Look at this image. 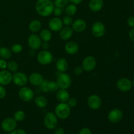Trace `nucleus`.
<instances>
[{
  "instance_id": "f257e3e1",
  "label": "nucleus",
  "mask_w": 134,
  "mask_h": 134,
  "mask_svg": "<svg viewBox=\"0 0 134 134\" xmlns=\"http://www.w3.org/2000/svg\"><path fill=\"white\" fill-rule=\"evenodd\" d=\"M54 7V3L51 0H37L35 5L37 13L43 17L51 15L53 13Z\"/></svg>"
},
{
  "instance_id": "f03ea898",
  "label": "nucleus",
  "mask_w": 134,
  "mask_h": 134,
  "mask_svg": "<svg viewBox=\"0 0 134 134\" xmlns=\"http://www.w3.org/2000/svg\"><path fill=\"white\" fill-rule=\"evenodd\" d=\"M71 109L67 103H60L55 107L54 113L58 119L65 120L70 116Z\"/></svg>"
},
{
  "instance_id": "7ed1b4c3",
  "label": "nucleus",
  "mask_w": 134,
  "mask_h": 134,
  "mask_svg": "<svg viewBox=\"0 0 134 134\" xmlns=\"http://www.w3.org/2000/svg\"><path fill=\"white\" fill-rule=\"evenodd\" d=\"M58 122V118L56 116L54 113L48 112L44 116L43 124L47 129L51 130H54L57 127Z\"/></svg>"
},
{
  "instance_id": "20e7f679",
  "label": "nucleus",
  "mask_w": 134,
  "mask_h": 134,
  "mask_svg": "<svg viewBox=\"0 0 134 134\" xmlns=\"http://www.w3.org/2000/svg\"><path fill=\"white\" fill-rule=\"evenodd\" d=\"M56 82L59 86V88L68 90L71 85V78L65 72H60L56 78Z\"/></svg>"
},
{
  "instance_id": "39448f33",
  "label": "nucleus",
  "mask_w": 134,
  "mask_h": 134,
  "mask_svg": "<svg viewBox=\"0 0 134 134\" xmlns=\"http://www.w3.org/2000/svg\"><path fill=\"white\" fill-rule=\"evenodd\" d=\"M38 62L43 65H49L53 60V55L48 50H43L39 52L37 56Z\"/></svg>"
},
{
  "instance_id": "423d86ee",
  "label": "nucleus",
  "mask_w": 134,
  "mask_h": 134,
  "mask_svg": "<svg viewBox=\"0 0 134 134\" xmlns=\"http://www.w3.org/2000/svg\"><path fill=\"white\" fill-rule=\"evenodd\" d=\"M34 91L27 86H22L18 91V97L24 102H29L34 99Z\"/></svg>"
},
{
  "instance_id": "0eeeda50",
  "label": "nucleus",
  "mask_w": 134,
  "mask_h": 134,
  "mask_svg": "<svg viewBox=\"0 0 134 134\" xmlns=\"http://www.w3.org/2000/svg\"><path fill=\"white\" fill-rule=\"evenodd\" d=\"M106 31L105 26L100 21L95 22L91 27V32L95 37L100 38L105 35Z\"/></svg>"
},
{
  "instance_id": "6e6552de",
  "label": "nucleus",
  "mask_w": 134,
  "mask_h": 134,
  "mask_svg": "<svg viewBox=\"0 0 134 134\" xmlns=\"http://www.w3.org/2000/svg\"><path fill=\"white\" fill-rule=\"evenodd\" d=\"M13 83L18 86H24L28 82V77L24 73L21 71H16L13 75Z\"/></svg>"
},
{
  "instance_id": "1a4fd4ad",
  "label": "nucleus",
  "mask_w": 134,
  "mask_h": 134,
  "mask_svg": "<svg viewBox=\"0 0 134 134\" xmlns=\"http://www.w3.org/2000/svg\"><path fill=\"white\" fill-rule=\"evenodd\" d=\"M97 65V61L93 56H88L84 58L82 62V68L84 71L90 72L94 70Z\"/></svg>"
},
{
  "instance_id": "9d476101",
  "label": "nucleus",
  "mask_w": 134,
  "mask_h": 134,
  "mask_svg": "<svg viewBox=\"0 0 134 134\" xmlns=\"http://www.w3.org/2000/svg\"><path fill=\"white\" fill-rule=\"evenodd\" d=\"M17 122L14 118L7 117L4 119L1 124V127L3 131L6 132H11L16 128Z\"/></svg>"
},
{
  "instance_id": "9b49d317",
  "label": "nucleus",
  "mask_w": 134,
  "mask_h": 134,
  "mask_svg": "<svg viewBox=\"0 0 134 134\" xmlns=\"http://www.w3.org/2000/svg\"><path fill=\"white\" fill-rule=\"evenodd\" d=\"M87 104L89 108L92 110H98L101 107L102 101L100 97L96 94H92L88 97L87 100Z\"/></svg>"
},
{
  "instance_id": "f8f14e48",
  "label": "nucleus",
  "mask_w": 134,
  "mask_h": 134,
  "mask_svg": "<svg viewBox=\"0 0 134 134\" xmlns=\"http://www.w3.org/2000/svg\"><path fill=\"white\" fill-rule=\"evenodd\" d=\"M123 112L118 108L113 109L109 112L107 115V119L111 123H119L123 118Z\"/></svg>"
},
{
  "instance_id": "ddd939ff",
  "label": "nucleus",
  "mask_w": 134,
  "mask_h": 134,
  "mask_svg": "<svg viewBox=\"0 0 134 134\" xmlns=\"http://www.w3.org/2000/svg\"><path fill=\"white\" fill-rule=\"evenodd\" d=\"M42 40L41 39L39 35L35 34H33L28 37L27 39V44L29 47L31 49L38 50L41 47Z\"/></svg>"
},
{
  "instance_id": "4468645a",
  "label": "nucleus",
  "mask_w": 134,
  "mask_h": 134,
  "mask_svg": "<svg viewBox=\"0 0 134 134\" xmlns=\"http://www.w3.org/2000/svg\"><path fill=\"white\" fill-rule=\"evenodd\" d=\"M116 88L122 92H128L132 89V82L128 78L122 77L119 79L116 84Z\"/></svg>"
},
{
  "instance_id": "2eb2a0df",
  "label": "nucleus",
  "mask_w": 134,
  "mask_h": 134,
  "mask_svg": "<svg viewBox=\"0 0 134 134\" xmlns=\"http://www.w3.org/2000/svg\"><path fill=\"white\" fill-rule=\"evenodd\" d=\"M48 27L51 31L54 32H59L64 27V24L62 19L59 17H53L48 22Z\"/></svg>"
},
{
  "instance_id": "dca6fc26",
  "label": "nucleus",
  "mask_w": 134,
  "mask_h": 134,
  "mask_svg": "<svg viewBox=\"0 0 134 134\" xmlns=\"http://www.w3.org/2000/svg\"><path fill=\"white\" fill-rule=\"evenodd\" d=\"M13 81V75L9 71L2 69L0 71V85L6 86Z\"/></svg>"
},
{
  "instance_id": "f3484780",
  "label": "nucleus",
  "mask_w": 134,
  "mask_h": 134,
  "mask_svg": "<svg viewBox=\"0 0 134 134\" xmlns=\"http://www.w3.org/2000/svg\"><path fill=\"white\" fill-rule=\"evenodd\" d=\"M71 26L73 31H75L77 33L83 32L87 27L86 21L82 18H78V19L73 21Z\"/></svg>"
},
{
  "instance_id": "a211bd4d",
  "label": "nucleus",
  "mask_w": 134,
  "mask_h": 134,
  "mask_svg": "<svg viewBox=\"0 0 134 134\" xmlns=\"http://www.w3.org/2000/svg\"><path fill=\"white\" fill-rule=\"evenodd\" d=\"M44 81V77L41 73L37 72H34L31 73L28 77V81L35 86H39Z\"/></svg>"
},
{
  "instance_id": "6ab92c4d",
  "label": "nucleus",
  "mask_w": 134,
  "mask_h": 134,
  "mask_svg": "<svg viewBox=\"0 0 134 134\" xmlns=\"http://www.w3.org/2000/svg\"><path fill=\"white\" fill-rule=\"evenodd\" d=\"M64 50H65V52L68 54H75L79 51V46L78 43H76V42L70 41H68L65 43Z\"/></svg>"
},
{
  "instance_id": "aec40b11",
  "label": "nucleus",
  "mask_w": 134,
  "mask_h": 134,
  "mask_svg": "<svg viewBox=\"0 0 134 134\" xmlns=\"http://www.w3.org/2000/svg\"><path fill=\"white\" fill-rule=\"evenodd\" d=\"M73 34V30L70 26H65L59 31V36L63 41H68L71 39Z\"/></svg>"
},
{
  "instance_id": "412c9836",
  "label": "nucleus",
  "mask_w": 134,
  "mask_h": 134,
  "mask_svg": "<svg viewBox=\"0 0 134 134\" xmlns=\"http://www.w3.org/2000/svg\"><path fill=\"white\" fill-rule=\"evenodd\" d=\"M103 5H104L103 0H90L88 7L90 10L94 13H98L103 9Z\"/></svg>"
},
{
  "instance_id": "4be33fe9",
  "label": "nucleus",
  "mask_w": 134,
  "mask_h": 134,
  "mask_svg": "<svg viewBox=\"0 0 134 134\" xmlns=\"http://www.w3.org/2000/svg\"><path fill=\"white\" fill-rule=\"evenodd\" d=\"M56 98L60 103H66L70 98V96L66 89L59 88L56 91Z\"/></svg>"
},
{
  "instance_id": "5701e85b",
  "label": "nucleus",
  "mask_w": 134,
  "mask_h": 134,
  "mask_svg": "<svg viewBox=\"0 0 134 134\" xmlns=\"http://www.w3.org/2000/svg\"><path fill=\"white\" fill-rule=\"evenodd\" d=\"M68 62L66 59L60 58L56 61V67L59 72H65L68 69Z\"/></svg>"
},
{
  "instance_id": "b1692460",
  "label": "nucleus",
  "mask_w": 134,
  "mask_h": 134,
  "mask_svg": "<svg viewBox=\"0 0 134 134\" xmlns=\"http://www.w3.org/2000/svg\"><path fill=\"white\" fill-rule=\"evenodd\" d=\"M29 30L34 34L37 33L41 30L42 23L39 20H33L29 24Z\"/></svg>"
},
{
  "instance_id": "393cba45",
  "label": "nucleus",
  "mask_w": 134,
  "mask_h": 134,
  "mask_svg": "<svg viewBox=\"0 0 134 134\" xmlns=\"http://www.w3.org/2000/svg\"><path fill=\"white\" fill-rule=\"evenodd\" d=\"M39 37L42 41L49 42L52 39V32L48 29H43L40 31L39 33Z\"/></svg>"
},
{
  "instance_id": "a878e982",
  "label": "nucleus",
  "mask_w": 134,
  "mask_h": 134,
  "mask_svg": "<svg viewBox=\"0 0 134 134\" xmlns=\"http://www.w3.org/2000/svg\"><path fill=\"white\" fill-rule=\"evenodd\" d=\"M34 102H35V104L36 105L37 107H38L39 108H44L48 105V100L43 96H37L34 99Z\"/></svg>"
},
{
  "instance_id": "bb28decb",
  "label": "nucleus",
  "mask_w": 134,
  "mask_h": 134,
  "mask_svg": "<svg viewBox=\"0 0 134 134\" xmlns=\"http://www.w3.org/2000/svg\"><path fill=\"white\" fill-rule=\"evenodd\" d=\"M12 56V52L10 49L7 47H0V58L4 60H8Z\"/></svg>"
},
{
  "instance_id": "cd10ccee",
  "label": "nucleus",
  "mask_w": 134,
  "mask_h": 134,
  "mask_svg": "<svg viewBox=\"0 0 134 134\" xmlns=\"http://www.w3.org/2000/svg\"><path fill=\"white\" fill-rule=\"evenodd\" d=\"M77 5L75 4L71 3L68 4L65 7V13H66L67 15L73 16L77 13Z\"/></svg>"
},
{
  "instance_id": "c85d7f7f",
  "label": "nucleus",
  "mask_w": 134,
  "mask_h": 134,
  "mask_svg": "<svg viewBox=\"0 0 134 134\" xmlns=\"http://www.w3.org/2000/svg\"><path fill=\"white\" fill-rule=\"evenodd\" d=\"M13 118L16 122H22L26 118V114H25L24 111H22V110H18L14 113Z\"/></svg>"
},
{
  "instance_id": "c756f323",
  "label": "nucleus",
  "mask_w": 134,
  "mask_h": 134,
  "mask_svg": "<svg viewBox=\"0 0 134 134\" xmlns=\"http://www.w3.org/2000/svg\"><path fill=\"white\" fill-rule=\"evenodd\" d=\"M9 71L10 72H16L18 69V63L14 60H11L7 62V67Z\"/></svg>"
},
{
  "instance_id": "7c9ffc66",
  "label": "nucleus",
  "mask_w": 134,
  "mask_h": 134,
  "mask_svg": "<svg viewBox=\"0 0 134 134\" xmlns=\"http://www.w3.org/2000/svg\"><path fill=\"white\" fill-rule=\"evenodd\" d=\"M59 89L57 82L56 81H48V92H55Z\"/></svg>"
},
{
  "instance_id": "2f4dec72",
  "label": "nucleus",
  "mask_w": 134,
  "mask_h": 134,
  "mask_svg": "<svg viewBox=\"0 0 134 134\" xmlns=\"http://www.w3.org/2000/svg\"><path fill=\"white\" fill-rule=\"evenodd\" d=\"M53 3L55 7L63 9L69 4V0H54Z\"/></svg>"
},
{
  "instance_id": "473e14b6",
  "label": "nucleus",
  "mask_w": 134,
  "mask_h": 134,
  "mask_svg": "<svg viewBox=\"0 0 134 134\" xmlns=\"http://www.w3.org/2000/svg\"><path fill=\"white\" fill-rule=\"evenodd\" d=\"M10 51H11L12 53H20V52L23 51V47H22V44H18V43H16V44H13V45L11 46Z\"/></svg>"
},
{
  "instance_id": "72a5a7b5",
  "label": "nucleus",
  "mask_w": 134,
  "mask_h": 134,
  "mask_svg": "<svg viewBox=\"0 0 134 134\" xmlns=\"http://www.w3.org/2000/svg\"><path fill=\"white\" fill-rule=\"evenodd\" d=\"M62 20L63 24L65 26H71L73 22V19L72 16L68 15L65 16Z\"/></svg>"
},
{
  "instance_id": "f704fd0d",
  "label": "nucleus",
  "mask_w": 134,
  "mask_h": 134,
  "mask_svg": "<svg viewBox=\"0 0 134 134\" xmlns=\"http://www.w3.org/2000/svg\"><path fill=\"white\" fill-rule=\"evenodd\" d=\"M48 80H44L43 81L41 85L39 86V88H40V90H41L43 92H48Z\"/></svg>"
},
{
  "instance_id": "c9c22d12",
  "label": "nucleus",
  "mask_w": 134,
  "mask_h": 134,
  "mask_svg": "<svg viewBox=\"0 0 134 134\" xmlns=\"http://www.w3.org/2000/svg\"><path fill=\"white\" fill-rule=\"evenodd\" d=\"M66 103L70 107V108H74V107H75L77 106V100L75 98H69Z\"/></svg>"
},
{
  "instance_id": "e433bc0d",
  "label": "nucleus",
  "mask_w": 134,
  "mask_h": 134,
  "mask_svg": "<svg viewBox=\"0 0 134 134\" xmlns=\"http://www.w3.org/2000/svg\"><path fill=\"white\" fill-rule=\"evenodd\" d=\"M62 13H63V10L62 8L54 7V9L53 13H53L54 15L56 17H58L62 15Z\"/></svg>"
},
{
  "instance_id": "4c0bfd02",
  "label": "nucleus",
  "mask_w": 134,
  "mask_h": 134,
  "mask_svg": "<svg viewBox=\"0 0 134 134\" xmlns=\"http://www.w3.org/2000/svg\"><path fill=\"white\" fill-rule=\"evenodd\" d=\"M83 71L84 70L83 69H82V66H77L75 68L73 72H74V74L76 76H79L82 74Z\"/></svg>"
},
{
  "instance_id": "58836bf2",
  "label": "nucleus",
  "mask_w": 134,
  "mask_h": 134,
  "mask_svg": "<svg viewBox=\"0 0 134 134\" xmlns=\"http://www.w3.org/2000/svg\"><path fill=\"white\" fill-rule=\"evenodd\" d=\"M7 94L6 89L4 88L3 85H0V99H2L5 98Z\"/></svg>"
},
{
  "instance_id": "ea45409f",
  "label": "nucleus",
  "mask_w": 134,
  "mask_h": 134,
  "mask_svg": "<svg viewBox=\"0 0 134 134\" xmlns=\"http://www.w3.org/2000/svg\"><path fill=\"white\" fill-rule=\"evenodd\" d=\"M127 24L128 25V26L132 28L134 27V16H131L128 17V19H127Z\"/></svg>"
},
{
  "instance_id": "a19ab883",
  "label": "nucleus",
  "mask_w": 134,
  "mask_h": 134,
  "mask_svg": "<svg viewBox=\"0 0 134 134\" xmlns=\"http://www.w3.org/2000/svg\"><path fill=\"white\" fill-rule=\"evenodd\" d=\"M7 67V62H6V60H4V59L0 58V69L1 70L5 69Z\"/></svg>"
},
{
  "instance_id": "79ce46f5",
  "label": "nucleus",
  "mask_w": 134,
  "mask_h": 134,
  "mask_svg": "<svg viewBox=\"0 0 134 134\" xmlns=\"http://www.w3.org/2000/svg\"><path fill=\"white\" fill-rule=\"evenodd\" d=\"M79 134H92V131L88 128H82L80 130Z\"/></svg>"
},
{
  "instance_id": "37998d69",
  "label": "nucleus",
  "mask_w": 134,
  "mask_h": 134,
  "mask_svg": "<svg viewBox=\"0 0 134 134\" xmlns=\"http://www.w3.org/2000/svg\"><path fill=\"white\" fill-rule=\"evenodd\" d=\"M10 134H27L24 130L22 129H15L11 132H10Z\"/></svg>"
},
{
  "instance_id": "c03bdc74",
  "label": "nucleus",
  "mask_w": 134,
  "mask_h": 134,
  "mask_svg": "<svg viewBox=\"0 0 134 134\" xmlns=\"http://www.w3.org/2000/svg\"><path fill=\"white\" fill-rule=\"evenodd\" d=\"M54 134H65V131L61 127H56L54 129Z\"/></svg>"
},
{
  "instance_id": "a18cd8bd",
  "label": "nucleus",
  "mask_w": 134,
  "mask_h": 134,
  "mask_svg": "<svg viewBox=\"0 0 134 134\" xmlns=\"http://www.w3.org/2000/svg\"><path fill=\"white\" fill-rule=\"evenodd\" d=\"M128 36H129L130 39L132 41L134 42V27L130 30L129 34H128Z\"/></svg>"
},
{
  "instance_id": "49530a36",
  "label": "nucleus",
  "mask_w": 134,
  "mask_h": 134,
  "mask_svg": "<svg viewBox=\"0 0 134 134\" xmlns=\"http://www.w3.org/2000/svg\"><path fill=\"white\" fill-rule=\"evenodd\" d=\"M41 47H42L43 50H48V48H49V43L47 41H42Z\"/></svg>"
},
{
  "instance_id": "de8ad7c7",
  "label": "nucleus",
  "mask_w": 134,
  "mask_h": 134,
  "mask_svg": "<svg viewBox=\"0 0 134 134\" xmlns=\"http://www.w3.org/2000/svg\"><path fill=\"white\" fill-rule=\"evenodd\" d=\"M83 1V0H69V2L71 3H73V4H75V5H79V4H81V3Z\"/></svg>"
},
{
  "instance_id": "09e8293b",
  "label": "nucleus",
  "mask_w": 134,
  "mask_h": 134,
  "mask_svg": "<svg viewBox=\"0 0 134 134\" xmlns=\"http://www.w3.org/2000/svg\"><path fill=\"white\" fill-rule=\"evenodd\" d=\"M35 50H34V49H30V51H29V55H30V56H34V55H35Z\"/></svg>"
},
{
  "instance_id": "8fccbe9b",
  "label": "nucleus",
  "mask_w": 134,
  "mask_h": 134,
  "mask_svg": "<svg viewBox=\"0 0 134 134\" xmlns=\"http://www.w3.org/2000/svg\"><path fill=\"white\" fill-rule=\"evenodd\" d=\"M132 86H134V79L133 80V81H132Z\"/></svg>"
},
{
  "instance_id": "3c124183",
  "label": "nucleus",
  "mask_w": 134,
  "mask_h": 134,
  "mask_svg": "<svg viewBox=\"0 0 134 134\" xmlns=\"http://www.w3.org/2000/svg\"><path fill=\"white\" fill-rule=\"evenodd\" d=\"M0 44H1V39H0Z\"/></svg>"
}]
</instances>
